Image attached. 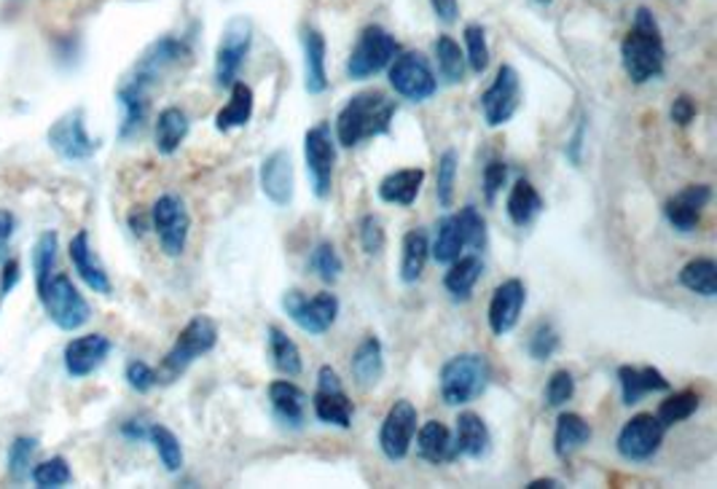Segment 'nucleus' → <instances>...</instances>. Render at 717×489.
<instances>
[{
	"label": "nucleus",
	"instance_id": "f257e3e1",
	"mask_svg": "<svg viewBox=\"0 0 717 489\" xmlns=\"http://www.w3.org/2000/svg\"><path fill=\"white\" fill-rule=\"evenodd\" d=\"M395 110H398L395 100L377 90L352 94L336 116V140L345 149H355L363 140L390 135Z\"/></svg>",
	"mask_w": 717,
	"mask_h": 489
},
{
	"label": "nucleus",
	"instance_id": "f03ea898",
	"mask_svg": "<svg viewBox=\"0 0 717 489\" xmlns=\"http://www.w3.org/2000/svg\"><path fill=\"white\" fill-rule=\"evenodd\" d=\"M621 62H624L626 75L634 84H648L663 73L667 49H663L659 22H656L654 11L645 5L637 9L632 31L626 33L624 44H621Z\"/></svg>",
	"mask_w": 717,
	"mask_h": 489
},
{
	"label": "nucleus",
	"instance_id": "7ed1b4c3",
	"mask_svg": "<svg viewBox=\"0 0 717 489\" xmlns=\"http://www.w3.org/2000/svg\"><path fill=\"white\" fill-rule=\"evenodd\" d=\"M218 345V326L212 317L207 315H194L192 321L183 326V331L177 334L175 345L170 347L167 356L159 363L157 376L159 385H173V382L181 380L192 363H197L201 356H207L210 350H216Z\"/></svg>",
	"mask_w": 717,
	"mask_h": 489
},
{
	"label": "nucleus",
	"instance_id": "20e7f679",
	"mask_svg": "<svg viewBox=\"0 0 717 489\" xmlns=\"http://www.w3.org/2000/svg\"><path fill=\"white\" fill-rule=\"evenodd\" d=\"M492 366L487 356L478 352H460V356L449 358L441 366V398L447 406H465L476 400L489 387Z\"/></svg>",
	"mask_w": 717,
	"mask_h": 489
},
{
	"label": "nucleus",
	"instance_id": "39448f33",
	"mask_svg": "<svg viewBox=\"0 0 717 489\" xmlns=\"http://www.w3.org/2000/svg\"><path fill=\"white\" fill-rule=\"evenodd\" d=\"M38 302L44 304L46 315L59 331H79L92 317V306H89L84 293L65 272H51L49 280L38 288Z\"/></svg>",
	"mask_w": 717,
	"mask_h": 489
},
{
	"label": "nucleus",
	"instance_id": "423d86ee",
	"mask_svg": "<svg viewBox=\"0 0 717 489\" xmlns=\"http://www.w3.org/2000/svg\"><path fill=\"white\" fill-rule=\"evenodd\" d=\"M282 310L296 326L304 334H312V337H323L331 326L339 317V299L336 293H317V296H307L299 288H290L282 296Z\"/></svg>",
	"mask_w": 717,
	"mask_h": 489
},
{
	"label": "nucleus",
	"instance_id": "0eeeda50",
	"mask_svg": "<svg viewBox=\"0 0 717 489\" xmlns=\"http://www.w3.org/2000/svg\"><path fill=\"white\" fill-rule=\"evenodd\" d=\"M46 143L62 162H89L100 151V140L86 129L84 108H73L51 124Z\"/></svg>",
	"mask_w": 717,
	"mask_h": 489
},
{
	"label": "nucleus",
	"instance_id": "6e6552de",
	"mask_svg": "<svg viewBox=\"0 0 717 489\" xmlns=\"http://www.w3.org/2000/svg\"><path fill=\"white\" fill-rule=\"evenodd\" d=\"M401 51L395 35H390L384 27L369 25L363 33H360L358 44H355L352 55L347 60V75L355 81H366L371 75H377L379 70L388 68L390 62L395 60V55Z\"/></svg>",
	"mask_w": 717,
	"mask_h": 489
},
{
	"label": "nucleus",
	"instance_id": "1a4fd4ad",
	"mask_svg": "<svg viewBox=\"0 0 717 489\" xmlns=\"http://www.w3.org/2000/svg\"><path fill=\"white\" fill-rule=\"evenodd\" d=\"M390 84L395 94L412 103H425L438 92V79L423 51H398L390 62Z\"/></svg>",
	"mask_w": 717,
	"mask_h": 489
},
{
	"label": "nucleus",
	"instance_id": "9d476101",
	"mask_svg": "<svg viewBox=\"0 0 717 489\" xmlns=\"http://www.w3.org/2000/svg\"><path fill=\"white\" fill-rule=\"evenodd\" d=\"M151 226L170 258L183 256L188 245V232H192V216H188L186 202L181 197H175V194L159 197L151 208Z\"/></svg>",
	"mask_w": 717,
	"mask_h": 489
},
{
	"label": "nucleus",
	"instance_id": "9b49d317",
	"mask_svg": "<svg viewBox=\"0 0 717 489\" xmlns=\"http://www.w3.org/2000/svg\"><path fill=\"white\" fill-rule=\"evenodd\" d=\"M192 57V44L186 38H177V35H164V38L153 40L151 46L140 55V60L135 62V68L129 70V79H135L138 84L153 86L162 81V75L167 70L177 68L181 62H186Z\"/></svg>",
	"mask_w": 717,
	"mask_h": 489
},
{
	"label": "nucleus",
	"instance_id": "f8f14e48",
	"mask_svg": "<svg viewBox=\"0 0 717 489\" xmlns=\"http://www.w3.org/2000/svg\"><path fill=\"white\" fill-rule=\"evenodd\" d=\"M304 159L312 191H315L317 199H328L331 191H334L336 170V143L331 138L328 124H317L304 135Z\"/></svg>",
	"mask_w": 717,
	"mask_h": 489
},
{
	"label": "nucleus",
	"instance_id": "ddd939ff",
	"mask_svg": "<svg viewBox=\"0 0 717 489\" xmlns=\"http://www.w3.org/2000/svg\"><path fill=\"white\" fill-rule=\"evenodd\" d=\"M663 435H667V428L661 426L659 417L643 411L621 428L615 446H618V455L629 463H648L650 457L659 455Z\"/></svg>",
	"mask_w": 717,
	"mask_h": 489
},
{
	"label": "nucleus",
	"instance_id": "4468645a",
	"mask_svg": "<svg viewBox=\"0 0 717 489\" xmlns=\"http://www.w3.org/2000/svg\"><path fill=\"white\" fill-rule=\"evenodd\" d=\"M253 44V25L245 16H236L227 25L221 35V44L216 51V84L231 86L240 75L242 65H245L247 51Z\"/></svg>",
	"mask_w": 717,
	"mask_h": 489
},
{
	"label": "nucleus",
	"instance_id": "2eb2a0df",
	"mask_svg": "<svg viewBox=\"0 0 717 489\" xmlns=\"http://www.w3.org/2000/svg\"><path fill=\"white\" fill-rule=\"evenodd\" d=\"M417 406L406 398L395 400L390 406L388 417H384L382 430H379V450H382V455L393 459V463L406 457L408 450H412L414 433H417Z\"/></svg>",
	"mask_w": 717,
	"mask_h": 489
},
{
	"label": "nucleus",
	"instance_id": "dca6fc26",
	"mask_svg": "<svg viewBox=\"0 0 717 489\" xmlns=\"http://www.w3.org/2000/svg\"><path fill=\"white\" fill-rule=\"evenodd\" d=\"M312 409H315V417L320 422H325V426H336L345 430L352 426L355 406L345 393L339 374L331 366H323L317 371V391L315 396H312Z\"/></svg>",
	"mask_w": 717,
	"mask_h": 489
},
{
	"label": "nucleus",
	"instance_id": "f3484780",
	"mask_svg": "<svg viewBox=\"0 0 717 489\" xmlns=\"http://www.w3.org/2000/svg\"><path fill=\"white\" fill-rule=\"evenodd\" d=\"M521 103V81L517 68L500 65L489 90L482 94V114L489 127H502L517 116Z\"/></svg>",
	"mask_w": 717,
	"mask_h": 489
},
{
	"label": "nucleus",
	"instance_id": "a211bd4d",
	"mask_svg": "<svg viewBox=\"0 0 717 489\" xmlns=\"http://www.w3.org/2000/svg\"><path fill=\"white\" fill-rule=\"evenodd\" d=\"M111 350H114V345L105 334H84V337H76L65 345L62 366L70 380H84L108 361Z\"/></svg>",
	"mask_w": 717,
	"mask_h": 489
},
{
	"label": "nucleus",
	"instance_id": "6ab92c4d",
	"mask_svg": "<svg viewBox=\"0 0 717 489\" xmlns=\"http://www.w3.org/2000/svg\"><path fill=\"white\" fill-rule=\"evenodd\" d=\"M524 304H527L524 282L517 280V277L500 282V286L495 288V293H492V302H489L492 334H495V337H506V334H511L513 328H517Z\"/></svg>",
	"mask_w": 717,
	"mask_h": 489
},
{
	"label": "nucleus",
	"instance_id": "aec40b11",
	"mask_svg": "<svg viewBox=\"0 0 717 489\" xmlns=\"http://www.w3.org/2000/svg\"><path fill=\"white\" fill-rule=\"evenodd\" d=\"M261 191L266 194L271 205L277 208H288L293 202L296 181H293V162H290V153L286 149L271 151L269 156L261 162Z\"/></svg>",
	"mask_w": 717,
	"mask_h": 489
},
{
	"label": "nucleus",
	"instance_id": "412c9836",
	"mask_svg": "<svg viewBox=\"0 0 717 489\" xmlns=\"http://www.w3.org/2000/svg\"><path fill=\"white\" fill-rule=\"evenodd\" d=\"M709 202H713V188L707 184H696L683 188L680 194H674L672 199H667V205H663V216H667V221L672 223L678 232L691 234L696 232V226L702 223V216Z\"/></svg>",
	"mask_w": 717,
	"mask_h": 489
},
{
	"label": "nucleus",
	"instance_id": "4be33fe9",
	"mask_svg": "<svg viewBox=\"0 0 717 489\" xmlns=\"http://www.w3.org/2000/svg\"><path fill=\"white\" fill-rule=\"evenodd\" d=\"M68 256L70 264L76 267V272H79L81 280H84L94 293H100V296H111V293H114V282H111L108 269L103 267V261H100L97 253H94L89 232H79L70 237Z\"/></svg>",
	"mask_w": 717,
	"mask_h": 489
},
{
	"label": "nucleus",
	"instance_id": "5701e85b",
	"mask_svg": "<svg viewBox=\"0 0 717 489\" xmlns=\"http://www.w3.org/2000/svg\"><path fill=\"white\" fill-rule=\"evenodd\" d=\"M118 108H122V124H118V138L132 140L146 127L148 108H151V90L138 84L135 79H124L116 92Z\"/></svg>",
	"mask_w": 717,
	"mask_h": 489
},
{
	"label": "nucleus",
	"instance_id": "b1692460",
	"mask_svg": "<svg viewBox=\"0 0 717 489\" xmlns=\"http://www.w3.org/2000/svg\"><path fill=\"white\" fill-rule=\"evenodd\" d=\"M269 404L282 426L299 430L307 420V393L290 380H277L269 385Z\"/></svg>",
	"mask_w": 717,
	"mask_h": 489
},
{
	"label": "nucleus",
	"instance_id": "393cba45",
	"mask_svg": "<svg viewBox=\"0 0 717 489\" xmlns=\"http://www.w3.org/2000/svg\"><path fill=\"white\" fill-rule=\"evenodd\" d=\"M492 450V433L487 422L476 415V411H462L458 417V428H454V452L458 457L482 459Z\"/></svg>",
	"mask_w": 717,
	"mask_h": 489
},
{
	"label": "nucleus",
	"instance_id": "a878e982",
	"mask_svg": "<svg viewBox=\"0 0 717 489\" xmlns=\"http://www.w3.org/2000/svg\"><path fill=\"white\" fill-rule=\"evenodd\" d=\"M621 398L626 406L639 404L648 393H667L669 380L656 366H621L618 369Z\"/></svg>",
	"mask_w": 717,
	"mask_h": 489
},
{
	"label": "nucleus",
	"instance_id": "bb28decb",
	"mask_svg": "<svg viewBox=\"0 0 717 489\" xmlns=\"http://www.w3.org/2000/svg\"><path fill=\"white\" fill-rule=\"evenodd\" d=\"M301 49H304V90L323 94L328 90V70H325V38L317 27L301 31Z\"/></svg>",
	"mask_w": 717,
	"mask_h": 489
},
{
	"label": "nucleus",
	"instance_id": "cd10ccee",
	"mask_svg": "<svg viewBox=\"0 0 717 489\" xmlns=\"http://www.w3.org/2000/svg\"><path fill=\"white\" fill-rule=\"evenodd\" d=\"M349 371H352V380L360 387H366V391L379 385V380L384 376V350L382 341L373 337V334L355 347L352 358H349Z\"/></svg>",
	"mask_w": 717,
	"mask_h": 489
},
{
	"label": "nucleus",
	"instance_id": "c85d7f7f",
	"mask_svg": "<svg viewBox=\"0 0 717 489\" xmlns=\"http://www.w3.org/2000/svg\"><path fill=\"white\" fill-rule=\"evenodd\" d=\"M425 184V170L408 167V170H395L388 178H382L379 184V199L388 205H401V208H412L417 202L419 191H423Z\"/></svg>",
	"mask_w": 717,
	"mask_h": 489
},
{
	"label": "nucleus",
	"instance_id": "c756f323",
	"mask_svg": "<svg viewBox=\"0 0 717 489\" xmlns=\"http://www.w3.org/2000/svg\"><path fill=\"white\" fill-rule=\"evenodd\" d=\"M414 435H417V455L423 457L425 463L443 465L458 457V452H454V435L449 433V428L443 426V422H425V426L419 428V433Z\"/></svg>",
	"mask_w": 717,
	"mask_h": 489
},
{
	"label": "nucleus",
	"instance_id": "7c9ffc66",
	"mask_svg": "<svg viewBox=\"0 0 717 489\" xmlns=\"http://www.w3.org/2000/svg\"><path fill=\"white\" fill-rule=\"evenodd\" d=\"M484 275V261L482 256L471 253V256H460L449 264V272L443 277V288L449 291V296L454 302H467L473 296V288L482 280Z\"/></svg>",
	"mask_w": 717,
	"mask_h": 489
},
{
	"label": "nucleus",
	"instance_id": "2f4dec72",
	"mask_svg": "<svg viewBox=\"0 0 717 489\" xmlns=\"http://www.w3.org/2000/svg\"><path fill=\"white\" fill-rule=\"evenodd\" d=\"M188 129H192V121H188L186 110H181L177 105L164 108L162 114L157 116V127H153L157 151L164 153V156H173V153L181 149L183 140L188 138Z\"/></svg>",
	"mask_w": 717,
	"mask_h": 489
},
{
	"label": "nucleus",
	"instance_id": "473e14b6",
	"mask_svg": "<svg viewBox=\"0 0 717 489\" xmlns=\"http://www.w3.org/2000/svg\"><path fill=\"white\" fill-rule=\"evenodd\" d=\"M253 108H256V97L245 81H234L231 84V97L216 114V129L218 132H231V129L245 127L253 119Z\"/></svg>",
	"mask_w": 717,
	"mask_h": 489
},
{
	"label": "nucleus",
	"instance_id": "72a5a7b5",
	"mask_svg": "<svg viewBox=\"0 0 717 489\" xmlns=\"http://www.w3.org/2000/svg\"><path fill=\"white\" fill-rule=\"evenodd\" d=\"M430 258V240L425 229H408L401 243V280L417 282Z\"/></svg>",
	"mask_w": 717,
	"mask_h": 489
},
{
	"label": "nucleus",
	"instance_id": "f704fd0d",
	"mask_svg": "<svg viewBox=\"0 0 717 489\" xmlns=\"http://www.w3.org/2000/svg\"><path fill=\"white\" fill-rule=\"evenodd\" d=\"M591 441V426L575 411H565L556 420V430H554V452L556 457L567 459L575 455L578 450H583L586 444Z\"/></svg>",
	"mask_w": 717,
	"mask_h": 489
},
{
	"label": "nucleus",
	"instance_id": "c9c22d12",
	"mask_svg": "<svg viewBox=\"0 0 717 489\" xmlns=\"http://www.w3.org/2000/svg\"><path fill=\"white\" fill-rule=\"evenodd\" d=\"M545 202L543 197L537 194V188L530 184L527 178H519L517 184L511 186V194H508V202H506V210H508V218H511L517 226H530L532 221H535L537 216L543 213Z\"/></svg>",
	"mask_w": 717,
	"mask_h": 489
},
{
	"label": "nucleus",
	"instance_id": "e433bc0d",
	"mask_svg": "<svg viewBox=\"0 0 717 489\" xmlns=\"http://www.w3.org/2000/svg\"><path fill=\"white\" fill-rule=\"evenodd\" d=\"M266 339H269V358L271 366L286 376H299L304 371V361H301V350L293 339L288 337L282 328L269 326L266 328Z\"/></svg>",
	"mask_w": 717,
	"mask_h": 489
},
{
	"label": "nucleus",
	"instance_id": "4c0bfd02",
	"mask_svg": "<svg viewBox=\"0 0 717 489\" xmlns=\"http://www.w3.org/2000/svg\"><path fill=\"white\" fill-rule=\"evenodd\" d=\"M680 286L704 299L717 296V264L713 258H693L680 269Z\"/></svg>",
	"mask_w": 717,
	"mask_h": 489
},
{
	"label": "nucleus",
	"instance_id": "58836bf2",
	"mask_svg": "<svg viewBox=\"0 0 717 489\" xmlns=\"http://www.w3.org/2000/svg\"><path fill=\"white\" fill-rule=\"evenodd\" d=\"M465 251V240H462L460 223L454 216H443L436 226V243H432L430 253L438 264H452L454 258L462 256Z\"/></svg>",
	"mask_w": 717,
	"mask_h": 489
},
{
	"label": "nucleus",
	"instance_id": "ea45409f",
	"mask_svg": "<svg viewBox=\"0 0 717 489\" xmlns=\"http://www.w3.org/2000/svg\"><path fill=\"white\" fill-rule=\"evenodd\" d=\"M436 62H438V73L447 84H460L465 79V55H462L460 44L449 35H438L436 40Z\"/></svg>",
	"mask_w": 717,
	"mask_h": 489
},
{
	"label": "nucleus",
	"instance_id": "a19ab883",
	"mask_svg": "<svg viewBox=\"0 0 717 489\" xmlns=\"http://www.w3.org/2000/svg\"><path fill=\"white\" fill-rule=\"evenodd\" d=\"M698 406H702V396H698L696 391H680L672 393L667 400H661L656 417H659L661 426L669 430L672 426H678V422H685L689 417L696 415Z\"/></svg>",
	"mask_w": 717,
	"mask_h": 489
},
{
	"label": "nucleus",
	"instance_id": "79ce46f5",
	"mask_svg": "<svg viewBox=\"0 0 717 489\" xmlns=\"http://www.w3.org/2000/svg\"><path fill=\"white\" fill-rule=\"evenodd\" d=\"M148 441H151L159 459H162V465L170 474H177L183 468V446L173 430L164 426H151L148 428Z\"/></svg>",
	"mask_w": 717,
	"mask_h": 489
},
{
	"label": "nucleus",
	"instance_id": "37998d69",
	"mask_svg": "<svg viewBox=\"0 0 717 489\" xmlns=\"http://www.w3.org/2000/svg\"><path fill=\"white\" fill-rule=\"evenodd\" d=\"M30 481L41 489H59L73 485V470H70V463L65 457H49L44 463L33 465Z\"/></svg>",
	"mask_w": 717,
	"mask_h": 489
},
{
	"label": "nucleus",
	"instance_id": "c03bdc74",
	"mask_svg": "<svg viewBox=\"0 0 717 489\" xmlns=\"http://www.w3.org/2000/svg\"><path fill=\"white\" fill-rule=\"evenodd\" d=\"M59 256V237L57 232H44L38 240H35L33 247V269H35V291L49 280L51 272H55V264Z\"/></svg>",
	"mask_w": 717,
	"mask_h": 489
},
{
	"label": "nucleus",
	"instance_id": "a18cd8bd",
	"mask_svg": "<svg viewBox=\"0 0 717 489\" xmlns=\"http://www.w3.org/2000/svg\"><path fill=\"white\" fill-rule=\"evenodd\" d=\"M310 269L320 277V280L328 282V286H334V282L342 277V272H345V261H342L339 251H336L334 243L323 240V243H317L315 247H312Z\"/></svg>",
	"mask_w": 717,
	"mask_h": 489
},
{
	"label": "nucleus",
	"instance_id": "49530a36",
	"mask_svg": "<svg viewBox=\"0 0 717 489\" xmlns=\"http://www.w3.org/2000/svg\"><path fill=\"white\" fill-rule=\"evenodd\" d=\"M458 151L449 149L441 153V159H438V167H436V197H438V205H441L443 210L452 208L454 202V181H458Z\"/></svg>",
	"mask_w": 717,
	"mask_h": 489
},
{
	"label": "nucleus",
	"instance_id": "de8ad7c7",
	"mask_svg": "<svg viewBox=\"0 0 717 489\" xmlns=\"http://www.w3.org/2000/svg\"><path fill=\"white\" fill-rule=\"evenodd\" d=\"M460 223V232H462V240H465V247H471V251H484L487 247V221H484V216L478 213L473 205H465V208L460 210V213H454Z\"/></svg>",
	"mask_w": 717,
	"mask_h": 489
},
{
	"label": "nucleus",
	"instance_id": "09e8293b",
	"mask_svg": "<svg viewBox=\"0 0 717 489\" xmlns=\"http://www.w3.org/2000/svg\"><path fill=\"white\" fill-rule=\"evenodd\" d=\"M35 452H38V439H33V435H20V439H14V444L9 446V476H11V481H25L27 479Z\"/></svg>",
	"mask_w": 717,
	"mask_h": 489
},
{
	"label": "nucleus",
	"instance_id": "8fccbe9b",
	"mask_svg": "<svg viewBox=\"0 0 717 489\" xmlns=\"http://www.w3.org/2000/svg\"><path fill=\"white\" fill-rule=\"evenodd\" d=\"M562 347V339H559V331H556L551 323H537L535 328H532L530 334V341H527V352H530L532 361H551V358L559 352Z\"/></svg>",
	"mask_w": 717,
	"mask_h": 489
},
{
	"label": "nucleus",
	"instance_id": "3c124183",
	"mask_svg": "<svg viewBox=\"0 0 717 489\" xmlns=\"http://www.w3.org/2000/svg\"><path fill=\"white\" fill-rule=\"evenodd\" d=\"M465 46H467V55H465V62L471 65L473 73L482 75L484 70L489 68V44H487V31H484L482 25H467L465 27Z\"/></svg>",
	"mask_w": 717,
	"mask_h": 489
},
{
	"label": "nucleus",
	"instance_id": "603ef678",
	"mask_svg": "<svg viewBox=\"0 0 717 489\" xmlns=\"http://www.w3.org/2000/svg\"><path fill=\"white\" fill-rule=\"evenodd\" d=\"M573 396H575V376L567 369L554 371L548 385H545V404H548L551 409H559V406H565L567 400H573Z\"/></svg>",
	"mask_w": 717,
	"mask_h": 489
},
{
	"label": "nucleus",
	"instance_id": "864d4df0",
	"mask_svg": "<svg viewBox=\"0 0 717 489\" xmlns=\"http://www.w3.org/2000/svg\"><path fill=\"white\" fill-rule=\"evenodd\" d=\"M358 237H360V247H363L369 256H377V253L384 251V243H388V234H384L382 221L379 216H363L358 223Z\"/></svg>",
	"mask_w": 717,
	"mask_h": 489
},
{
	"label": "nucleus",
	"instance_id": "5fc2aeb1",
	"mask_svg": "<svg viewBox=\"0 0 717 489\" xmlns=\"http://www.w3.org/2000/svg\"><path fill=\"white\" fill-rule=\"evenodd\" d=\"M124 380L135 393H151L159 385L157 369L148 366L146 361H129L127 369H124Z\"/></svg>",
	"mask_w": 717,
	"mask_h": 489
},
{
	"label": "nucleus",
	"instance_id": "6e6d98bb",
	"mask_svg": "<svg viewBox=\"0 0 717 489\" xmlns=\"http://www.w3.org/2000/svg\"><path fill=\"white\" fill-rule=\"evenodd\" d=\"M508 184V164L500 162V159H492V162L484 167V197H487V205L497 202V194L502 191Z\"/></svg>",
	"mask_w": 717,
	"mask_h": 489
},
{
	"label": "nucleus",
	"instance_id": "4d7b16f0",
	"mask_svg": "<svg viewBox=\"0 0 717 489\" xmlns=\"http://www.w3.org/2000/svg\"><path fill=\"white\" fill-rule=\"evenodd\" d=\"M22 280V267L16 258H5L3 267H0V302L9 296L11 291L16 288V282Z\"/></svg>",
	"mask_w": 717,
	"mask_h": 489
},
{
	"label": "nucleus",
	"instance_id": "13d9d810",
	"mask_svg": "<svg viewBox=\"0 0 717 489\" xmlns=\"http://www.w3.org/2000/svg\"><path fill=\"white\" fill-rule=\"evenodd\" d=\"M669 116H672V121L678 124V127H689V124L696 119V103H693L689 94H680V97L672 103Z\"/></svg>",
	"mask_w": 717,
	"mask_h": 489
},
{
	"label": "nucleus",
	"instance_id": "bf43d9fd",
	"mask_svg": "<svg viewBox=\"0 0 717 489\" xmlns=\"http://www.w3.org/2000/svg\"><path fill=\"white\" fill-rule=\"evenodd\" d=\"M16 232V218L11 210H3L0 208V256H3L5 251H9L11 245V237H14Z\"/></svg>",
	"mask_w": 717,
	"mask_h": 489
},
{
	"label": "nucleus",
	"instance_id": "052dcab7",
	"mask_svg": "<svg viewBox=\"0 0 717 489\" xmlns=\"http://www.w3.org/2000/svg\"><path fill=\"white\" fill-rule=\"evenodd\" d=\"M148 428H151V422L132 417V420L122 422V435L129 441H148Z\"/></svg>",
	"mask_w": 717,
	"mask_h": 489
},
{
	"label": "nucleus",
	"instance_id": "680f3d73",
	"mask_svg": "<svg viewBox=\"0 0 717 489\" xmlns=\"http://www.w3.org/2000/svg\"><path fill=\"white\" fill-rule=\"evenodd\" d=\"M430 5H432V11H436V16L441 22H447V25L458 22V14H460L458 0H430Z\"/></svg>",
	"mask_w": 717,
	"mask_h": 489
},
{
	"label": "nucleus",
	"instance_id": "e2e57ef3",
	"mask_svg": "<svg viewBox=\"0 0 717 489\" xmlns=\"http://www.w3.org/2000/svg\"><path fill=\"white\" fill-rule=\"evenodd\" d=\"M583 138H586V119H580L578 129H575V132H573L570 143H567V159H570L575 167H578V164H580V151H583Z\"/></svg>",
	"mask_w": 717,
	"mask_h": 489
},
{
	"label": "nucleus",
	"instance_id": "0e129e2a",
	"mask_svg": "<svg viewBox=\"0 0 717 489\" xmlns=\"http://www.w3.org/2000/svg\"><path fill=\"white\" fill-rule=\"evenodd\" d=\"M148 221H151V218H143V216H132V218H129V226H132V232H135V234H146V229H148Z\"/></svg>",
	"mask_w": 717,
	"mask_h": 489
},
{
	"label": "nucleus",
	"instance_id": "69168bd1",
	"mask_svg": "<svg viewBox=\"0 0 717 489\" xmlns=\"http://www.w3.org/2000/svg\"><path fill=\"white\" fill-rule=\"evenodd\" d=\"M545 487H562L559 485V479H535V481H530V489H545Z\"/></svg>",
	"mask_w": 717,
	"mask_h": 489
},
{
	"label": "nucleus",
	"instance_id": "338daca9",
	"mask_svg": "<svg viewBox=\"0 0 717 489\" xmlns=\"http://www.w3.org/2000/svg\"><path fill=\"white\" fill-rule=\"evenodd\" d=\"M537 3H543V5H548V3H551V0H537Z\"/></svg>",
	"mask_w": 717,
	"mask_h": 489
}]
</instances>
